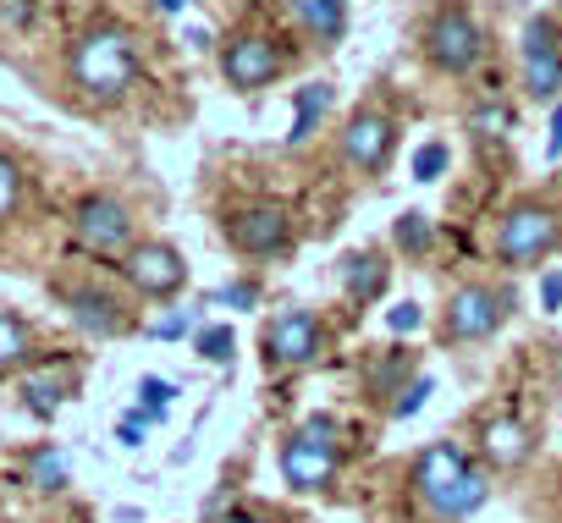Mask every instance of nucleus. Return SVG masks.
<instances>
[{"label":"nucleus","instance_id":"obj_1","mask_svg":"<svg viewBox=\"0 0 562 523\" xmlns=\"http://www.w3.org/2000/svg\"><path fill=\"white\" fill-rule=\"evenodd\" d=\"M67 72H72L78 94H89L94 105H111L138 83V39L122 23H100V29L78 34V45L67 56Z\"/></svg>","mask_w":562,"mask_h":523},{"label":"nucleus","instance_id":"obj_2","mask_svg":"<svg viewBox=\"0 0 562 523\" xmlns=\"http://www.w3.org/2000/svg\"><path fill=\"white\" fill-rule=\"evenodd\" d=\"M419 507L436 518V523H463L485 507V479L469 468V457L452 446V441H436L414 457V474H408Z\"/></svg>","mask_w":562,"mask_h":523},{"label":"nucleus","instance_id":"obj_3","mask_svg":"<svg viewBox=\"0 0 562 523\" xmlns=\"http://www.w3.org/2000/svg\"><path fill=\"white\" fill-rule=\"evenodd\" d=\"M557 242H562V220L546 204L529 198V204H513L507 209V220L496 231V259H502V265H513V271H524V265H540Z\"/></svg>","mask_w":562,"mask_h":523},{"label":"nucleus","instance_id":"obj_4","mask_svg":"<svg viewBox=\"0 0 562 523\" xmlns=\"http://www.w3.org/2000/svg\"><path fill=\"white\" fill-rule=\"evenodd\" d=\"M425 56H430V67H441V72H469V67L485 56V34H480V23H474L463 7H441V12L425 23Z\"/></svg>","mask_w":562,"mask_h":523},{"label":"nucleus","instance_id":"obj_5","mask_svg":"<svg viewBox=\"0 0 562 523\" xmlns=\"http://www.w3.org/2000/svg\"><path fill=\"white\" fill-rule=\"evenodd\" d=\"M72 237L89 253H127L133 248V209L111 193H89L72 209Z\"/></svg>","mask_w":562,"mask_h":523},{"label":"nucleus","instance_id":"obj_6","mask_svg":"<svg viewBox=\"0 0 562 523\" xmlns=\"http://www.w3.org/2000/svg\"><path fill=\"white\" fill-rule=\"evenodd\" d=\"M122 276L144 293V298H177L188 287V265L171 242H133L122 253Z\"/></svg>","mask_w":562,"mask_h":523},{"label":"nucleus","instance_id":"obj_7","mask_svg":"<svg viewBox=\"0 0 562 523\" xmlns=\"http://www.w3.org/2000/svg\"><path fill=\"white\" fill-rule=\"evenodd\" d=\"M524 89L540 105H551L562 94V34H557L551 18L524 23Z\"/></svg>","mask_w":562,"mask_h":523},{"label":"nucleus","instance_id":"obj_8","mask_svg":"<svg viewBox=\"0 0 562 523\" xmlns=\"http://www.w3.org/2000/svg\"><path fill=\"white\" fill-rule=\"evenodd\" d=\"M507 315V293H491V287H458L447 298V342H485Z\"/></svg>","mask_w":562,"mask_h":523},{"label":"nucleus","instance_id":"obj_9","mask_svg":"<svg viewBox=\"0 0 562 523\" xmlns=\"http://www.w3.org/2000/svg\"><path fill=\"white\" fill-rule=\"evenodd\" d=\"M221 72H226L232 89L254 94V89H265V83L281 78V50H276L265 34H237V39L221 50Z\"/></svg>","mask_w":562,"mask_h":523},{"label":"nucleus","instance_id":"obj_10","mask_svg":"<svg viewBox=\"0 0 562 523\" xmlns=\"http://www.w3.org/2000/svg\"><path fill=\"white\" fill-rule=\"evenodd\" d=\"M392 144H397V127L381 111H353L348 127H342V160L353 171H364V177H375L392 160Z\"/></svg>","mask_w":562,"mask_h":523},{"label":"nucleus","instance_id":"obj_11","mask_svg":"<svg viewBox=\"0 0 562 523\" xmlns=\"http://www.w3.org/2000/svg\"><path fill=\"white\" fill-rule=\"evenodd\" d=\"M226 231H232L237 253H248V259H270V253L288 248L293 220H288V209H276V204H248V209H237V215L226 220Z\"/></svg>","mask_w":562,"mask_h":523},{"label":"nucleus","instance_id":"obj_12","mask_svg":"<svg viewBox=\"0 0 562 523\" xmlns=\"http://www.w3.org/2000/svg\"><path fill=\"white\" fill-rule=\"evenodd\" d=\"M265 353H270V364H281V369L310 364V359L321 353V320H315L310 309H281V315L270 320V331H265Z\"/></svg>","mask_w":562,"mask_h":523},{"label":"nucleus","instance_id":"obj_13","mask_svg":"<svg viewBox=\"0 0 562 523\" xmlns=\"http://www.w3.org/2000/svg\"><path fill=\"white\" fill-rule=\"evenodd\" d=\"M281 479H288L293 490H326L337 479V446L293 435L288 446H281Z\"/></svg>","mask_w":562,"mask_h":523},{"label":"nucleus","instance_id":"obj_14","mask_svg":"<svg viewBox=\"0 0 562 523\" xmlns=\"http://www.w3.org/2000/svg\"><path fill=\"white\" fill-rule=\"evenodd\" d=\"M288 12L321 50L342 45V34H348V0H288Z\"/></svg>","mask_w":562,"mask_h":523},{"label":"nucleus","instance_id":"obj_15","mask_svg":"<svg viewBox=\"0 0 562 523\" xmlns=\"http://www.w3.org/2000/svg\"><path fill=\"white\" fill-rule=\"evenodd\" d=\"M67 315L89 337H116L122 331V304L111 293H100V287H72L67 293Z\"/></svg>","mask_w":562,"mask_h":523},{"label":"nucleus","instance_id":"obj_16","mask_svg":"<svg viewBox=\"0 0 562 523\" xmlns=\"http://www.w3.org/2000/svg\"><path fill=\"white\" fill-rule=\"evenodd\" d=\"M480 452H485L496 468H518V463H529V424L513 419V413L485 419V430H480Z\"/></svg>","mask_w":562,"mask_h":523},{"label":"nucleus","instance_id":"obj_17","mask_svg":"<svg viewBox=\"0 0 562 523\" xmlns=\"http://www.w3.org/2000/svg\"><path fill=\"white\" fill-rule=\"evenodd\" d=\"M72 369H34L29 380H23V408L34 413V419H56V408L72 397Z\"/></svg>","mask_w":562,"mask_h":523},{"label":"nucleus","instance_id":"obj_18","mask_svg":"<svg viewBox=\"0 0 562 523\" xmlns=\"http://www.w3.org/2000/svg\"><path fill=\"white\" fill-rule=\"evenodd\" d=\"M29 359H34V326L12 309H0V380L18 375Z\"/></svg>","mask_w":562,"mask_h":523},{"label":"nucleus","instance_id":"obj_19","mask_svg":"<svg viewBox=\"0 0 562 523\" xmlns=\"http://www.w3.org/2000/svg\"><path fill=\"white\" fill-rule=\"evenodd\" d=\"M342 282H348V293H353L359 304H370V298L386 287V265H381L375 253H364V248H359V253H348V259H342Z\"/></svg>","mask_w":562,"mask_h":523},{"label":"nucleus","instance_id":"obj_20","mask_svg":"<svg viewBox=\"0 0 562 523\" xmlns=\"http://www.w3.org/2000/svg\"><path fill=\"white\" fill-rule=\"evenodd\" d=\"M326 111H331V83H304V89H299V105H293V133H288V138L304 144V138L321 127Z\"/></svg>","mask_w":562,"mask_h":523},{"label":"nucleus","instance_id":"obj_21","mask_svg":"<svg viewBox=\"0 0 562 523\" xmlns=\"http://www.w3.org/2000/svg\"><path fill=\"white\" fill-rule=\"evenodd\" d=\"M29 485L45 490V496H56V490L67 485V457H61L56 446H34V457H29Z\"/></svg>","mask_w":562,"mask_h":523},{"label":"nucleus","instance_id":"obj_22","mask_svg":"<svg viewBox=\"0 0 562 523\" xmlns=\"http://www.w3.org/2000/svg\"><path fill=\"white\" fill-rule=\"evenodd\" d=\"M469 127H474L480 138H491V144H502V138H507V127H513V116H507L502 105H480V111L469 116Z\"/></svg>","mask_w":562,"mask_h":523},{"label":"nucleus","instance_id":"obj_23","mask_svg":"<svg viewBox=\"0 0 562 523\" xmlns=\"http://www.w3.org/2000/svg\"><path fill=\"white\" fill-rule=\"evenodd\" d=\"M18 204H23V171H18L7 155H0V220H7Z\"/></svg>","mask_w":562,"mask_h":523},{"label":"nucleus","instance_id":"obj_24","mask_svg":"<svg viewBox=\"0 0 562 523\" xmlns=\"http://www.w3.org/2000/svg\"><path fill=\"white\" fill-rule=\"evenodd\" d=\"M232 348H237V337H232L226 326H210V331H199V353H204L210 364H232Z\"/></svg>","mask_w":562,"mask_h":523},{"label":"nucleus","instance_id":"obj_25","mask_svg":"<svg viewBox=\"0 0 562 523\" xmlns=\"http://www.w3.org/2000/svg\"><path fill=\"white\" fill-rule=\"evenodd\" d=\"M138 397H144L138 408H144L149 419H166V408H171V397H177V386H171V380H155V375H149V380L138 386Z\"/></svg>","mask_w":562,"mask_h":523},{"label":"nucleus","instance_id":"obj_26","mask_svg":"<svg viewBox=\"0 0 562 523\" xmlns=\"http://www.w3.org/2000/svg\"><path fill=\"white\" fill-rule=\"evenodd\" d=\"M447 160H452L447 144H425V149L414 155V182H436V177L447 171Z\"/></svg>","mask_w":562,"mask_h":523},{"label":"nucleus","instance_id":"obj_27","mask_svg":"<svg viewBox=\"0 0 562 523\" xmlns=\"http://www.w3.org/2000/svg\"><path fill=\"white\" fill-rule=\"evenodd\" d=\"M397 242H403V248H408V253H419V248H425V242H430V220H425V215H419V209H408V215H403V220H397Z\"/></svg>","mask_w":562,"mask_h":523},{"label":"nucleus","instance_id":"obj_28","mask_svg":"<svg viewBox=\"0 0 562 523\" xmlns=\"http://www.w3.org/2000/svg\"><path fill=\"white\" fill-rule=\"evenodd\" d=\"M188 331H193V315H188V309H171V315H160V320L149 326L155 342H177V337H188Z\"/></svg>","mask_w":562,"mask_h":523},{"label":"nucleus","instance_id":"obj_29","mask_svg":"<svg viewBox=\"0 0 562 523\" xmlns=\"http://www.w3.org/2000/svg\"><path fill=\"white\" fill-rule=\"evenodd\" d=\"M430 391H436V380H425V375H419V380H408V391L392 402V419H408V413H419Z\"/></svg>","mask_w":562,"mask_h":523},{"label":"nucleus","instance_id":"obj_30","mask_svg":"<svg viewBox=\"0 0 562 523\" xmlns=\"http://www.w3.org/2000/svg\"><path fill=\"white\" fill-rule=\"evenodd\" d=\"M215 304H232V309H254V304H259V287H254V282H232V287H221V293H215Z\"/></svg>","mask_w":562,"mask_h":523},{"label":"nucleus","instance_id":"obj_31","mask_svg":"<svg viewBox=\"0 0 562 523\" xmlns=\"http://www.w3.org/2000/svg\"><path fill=\"white\" fill-rule=\"evenodd\" d=\"M144 424H155V419H149L144 408H133V413H127V419L116 424V435H122V446H144Z\"/></svg>","mask_w":562,"mask_h":523},{"label":"nucleus","instance_id":"obj_32","mask_svg":"<svg viewBox=\"0 0 562 523\" xmlns=\"http://www.w3.org/2000/svg\"><path fill=\"white\" fill-rule=\"evenodd\" d=\"M299 435H310V441H321V446H337V419L315 413V419H304V424H299Z\"/></svg>","mask_w":562,"mask_h":523},{"label":"nucleus","instance_id":"obj_33","mask_svg":"<svg viewBox=\"0 0 562 523\" xmlns=\"http://www.w3.org/2000/svg\"><path fill=\"white\" fill-rule=\"evenodd\" d=\"M403 364H408V359H403V353H392V364H375V369H370V386H375V391H392V386H397V375H403Z\"/></svg>","mask_w":562,"mask_h":523},{"label":"nucleus","instance_id":"obj_34","mask_svg":"<svg viewBox=\"0 0 562 523\" xmlns=\"http://www.w3.org/2000/svg\"><path fill=\"white\" fill-rule=\"evenodd\" d=\"M419 326H425L419 304H397V309H392V331H397V337H408V331H419Z\"/></svg>","mask_w":562,"mask_h":523},{"label":"nucleus","instance_id":"obj_35","mask_svg":"<svg viewBox=\"0 0 562 523\" xmlns=\"http://www.w3.org/2000/svg\"><path fill=\"white\" fill-rule=\"evenodd\" d=\"M540 309H562V271H551L540 282Z\"/></svg>","mask_w":562,"mask_h":523},{"label":"nucleus","instance_id":"obj_36","mask_svg":"<svg viewBox=\"0 0 562 523\" xmlns=\"http://www.w3.org/2000/svg\"><path fill=\"white\" fill-rule=\"evenodd\" d=\"M546 155H551V160H562V105L551 111V138H546Z\"/></svg>","mask_w":562,"mask_h":523},{"label":"nucleus","instance_id":"obj_37","mask_svg":"<svg viewBox=\"0 0 562 523\" xmlns=\"http://www.w3.org/2000/svg\"><path fill=\"white\" fill-rule=\"evenodd\" d=\"M155 7H160V12H182V7H188V0H155Z\"/></svg>","mask_w":562,"mask_h":523},{"label":"nucleus","instance_id":"obj_38","mask_svg":"<svg viewBox=\"0 0 562 523\" xmlns=\"http://www.w3.org/2000/svg\"><path fill=\"white\" fill-rule=\"evenodd\" d=\"M232 523H265V518H243V512H237V518H232Z\"/></svg>","mask_w":562,"mask_h":523}]
</instances>
